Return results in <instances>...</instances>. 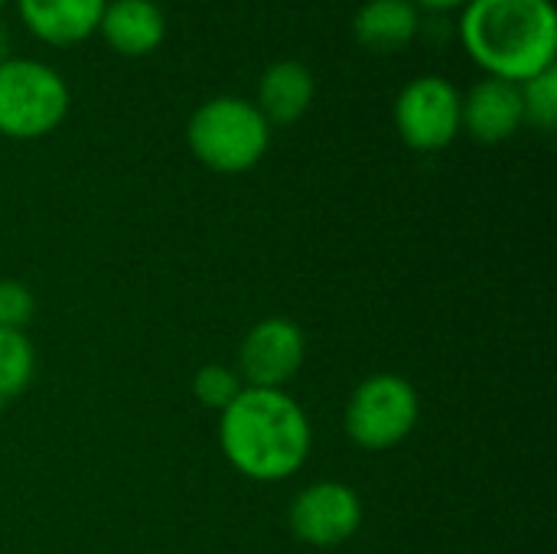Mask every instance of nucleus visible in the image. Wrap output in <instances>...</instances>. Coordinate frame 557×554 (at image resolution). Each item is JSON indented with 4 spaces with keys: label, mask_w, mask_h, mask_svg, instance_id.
<instances>
[{
    "label": "nucleus",
    "mask_w": 557,
    "mask_h": 554,
    "mask_svg": "<svg viewBox=\"0 0 557 554\" xmlns=\"http://www.w3.org/2000/svg\"><path fill=\"white\" fill-rule=\"evenodd\" d=\"M418 418H421L418 389L395 372H375L352 389L343 424L356 447L379 454L408 441L411 431L418 428Z\"/></svg>",
    "instance_id": "nucleus-5"
},
{
    "label": "nucleus",
    "mask_w": 557,
    "mask_h": 554,
    "mask_svg": "<svg viewBox=\"0 0 557 554\" xmlns=\"http://www.w3.org/2000/svg\"><path fill=\"white\" fill-rule=\"evenodd\" d=\"M245 382L235 372V366H222V362H209L193 376V395L199 405L212 408V411H225L238 395H242Z\"/></svg>",
    "instance_id": "nucleus-15"
},
{
    "label": "nucleus",
    "mask_w": 557,
    "mask_h": 554,
    "mask_svg": "<svg viewBox=\"0 0 557 554\" xmlns=\"http://www.w3.org/2000/svg\"><path fill=\"white\" fill-rule=\"evenodd\" d=\"M219 447L235 473L255 483H284L310 457L313 424L287 389H242L219 415Z\"/></svg>",
    "instance_id": "nucleus-1"
},
{
    "label": "nucleus",
    "mask_w": 557,
    "mask_h": 554,
    "mask_svg": "<svg viewBox=\"0 0 557 554\" xmlns=\"http://www.w3.org/2000/svg\"><path fill=\"white\" fill-rule=\"evenodd\" d=\"M522 88V108H525V124L539 131H555L557 124V65L545 69L542 75L529 78L519 85Z\"/></svg>",
    "instance_id": "nucleus-16"
},
{
    "label": "nucleus",
    "mask_w": 557,
    "mask_h": 554,
    "mask_svg": "<svg viewBox=\"0 0 557 554\" xmlns=\"http://www.w3.org/2000/svg\"><path fill=\"white\" fill-rule=\"evenodd\" d=\"M460 88L444 75H418L395 98V127L418 153H437L460 134Z\"/></svg>",
    "instance_id": "nucleus-6"
},
{
    "label": "nucleus",
    "mask_w": 557,
    "mask_h": 554,
    "mask_svg": "<svg viewBox=\"0 0 557 554\" xmlns=\"http://www.w3.org/2000/svg\"><path fill=\"white\" fill-rule=\"evenodd\" d=\"M3 405H7V398H0V418H3Z\"/></svg>",
    "instance_id": "nucleus-20"
},
{
    "label": "nucleus",
    "mask_w": 557,
    "mask_h": 554,
    "mask_svg": "<svg viewBox=\"0 0 557 554\" xmlns=\"http://www.w3.org/2000/svg\"><path fill=\"white\" fill-rule=\"evenodd\" d=\"M36 379V349L26 330L0 327V398H16Z\"/></svg>",
    "instance_id": "nucleus-14"
},
{
    "label": "nucleus",
    "mask_w": 557,
    "mask_h": 554,
    "mask_svg": "<svg viewBox=\"0 0 557 554\" xmlns=\"http://www.w3.org/2000/svg\"><path fill=\"white\" fill-rule=\"evenodd\" d=\"M186 144L193 157L212 173H248L255 170L271 147V124L255 108V101L238 95H219L202 101L189 124Z\"/></svg>",
    "instance_id": "nucleus-3"
},
{
    "label": "nucleus",
    "mask_w": 557,
    "mask_h": 554,
    "mask_svg": "<svg viewBox=\"0 0 557 554\" xmlns=\"http://www.w3.org/2000/svg\"><path fill=\"white\" fill-rule=\"evenodd\" d=\"M3 42H7V36H3V29H0V62H3V59H10V49H7Z\"/></svg>",
    "instance_id": "nucleus-19"
},
{
    "label": "nucleus",
    "mask_w": 557,
    "mask_h": 554,
    "mask_svg": "<svg viewBox=\"0 0 557 554\" xmlns=\"http://www.w3.org/2000/svg\"><path fill=\"white\" fill-rule=\"evenodd\" d=\"M418 10L424 7V10H437V13H444V10H463L470 0H411Z\"/></svg>",
    "instance_id": "nucleus-18"
},
{
    "label": "nucleus",
    "mask_w": 557,
    "mask_h": 554,
    "mask_svg": "<svg viewBox=\"0 0 557 554\" xmlns=\"http://www.w3.org/2000/svg\"><path fill=\"white\" fill-rule=\"evenodd\" d=\"M23 26L46 46H78L98 33L108 0H13Z\"/></svg>",
    "instance_id": "nucleus-10"
},
{
    "label": "nucleus",
    "mask_w": 557,
    "mask_h": 554,
    "mask_svg": "<svg viewBox=\"0 0 557 554\" xmlns=\"http://www.w3.org/2000/svg\"><path fill=\"white\" fill-rule=\"evenodd\" d=\"M457 29L467 56L490 78L522 85L557 62L552 0H470Z\"/></svg>",
    "instance_id": "nucleus-2"
},
{
    "label": "nucleus",
    "mask_w": 557,
    "mask_h": 554,
    "mask_svg": "<svg viewBox=\"0 0 557 554\" xmlns=\"http://www.w3.org/2000/svg\"><path fill=\"white\" fill-rule=\"evenodd\" d=\"M36 313V297L23 281L3 278L0 281V327L23 330Z\"/></svg>",
    "instance_id": "nucleus-17"
},
{
    "label": "nucleus",
    "mask_w": 557,
    "mask_h": 554,
    "mask_svg": "<svg viewBox=\"0 0 557 554\" xmlns=\"http://www.w3.org/2000/svg\"><path fill=\"white\" fill-rule=\"evenodd\" d=\"M3 7H7V0H0V10H3Z\"/></svg>",
    "instance_id": "nucleus-21"
},
{
    "label": "nucleus",
    "mask_w": 557,
    "mask_h": 554,
    "mask_svg": "<svg viewBox=\"0 0 557 554\" xmlns=\"http://www.w3.org/2000/svg\"><path fill=\"white\" fill-rule=\"evenodd\" d=\"M307 359V336L287 317L258 320L238 343L235 372L248 389H284Z\"/></svg>",
    "instance_id": "nucleus-7"
},
{
    "label": "nucleus",
    "mask_w": 557,
    "mask_h": 554,
    "mask_svg": "<svg viewBox=\"0 0 557 554\" xmlns=\"http://www.w3.org/2000/svg\"><path fill=\"white\" fill-rule=\"evenodd\" d=\"M69 82L46 62L10 56L0 62V134L39 140L69 118Z\"/></svg>",
    "instance_id": "nucleus-4"
},
{
    "label": "nucleus",
    "mask_w": 557,
    "mask_h": 554,
    "mask_svg": "<svg viewBox=\"0 0 557 554\" xmlns=\"http://www.w3.org/2000/svg\"><path fill=\"white\" fill-rule=\"evenodd\" d=\"M525 127L522 88L516 82L483 75L460 95V131L480 144H503Z\"/></svg>",
    "instance_id": "nucleus-9"
},
{
    "label": "nucleus",
    "mask_w": 557,
    "mask_h": 554,
    "mask_svg": "<svg viewBox=\"0 0 557 554\" xmlns=\"http://www.w3.org/2000/svg\"><path fill=\"white\" fill-rule=\"evenodd\" d=\"M421 10L411 0H366L352 16V36L369 52H398L414 42Z\"/></svg>",
    "instance_id": "nucleus-13"
},
{
    "label": "nucleus",
    "mask_w": 557,
    "mask_h": 554,
    "mask_svg": "<svg viewBox=\"0 0 557 554\" xmlns=\"http://www.w3.org/2000/svg\"><path fill=\"white\" fill-rule=\"evenodd\" d=\"M98 33L121 56H150L166 39V16L153 0H108Z\"/></svg>",
    "instance_id": "nucleus-11"
},
{
    "label": "nucleus",
    "mask_w": 557,
    "mask_h": 554,
    "mask_svg": "<svg viewBox=\"0 0 557 554\" xmlns=\"http://www.w3.org/2000/svg\"><path fill=\"white\" fill-rule=\"evenodd\" d=\"M317 98L313 72L297 59L271 62L258 78V98L255 108L264 114V121L274 124H294L300 121Z\"/></svg>",
    "instance_id": "nucleus-12"
},
{
    "label": "nucleus",
    "mask_w": 557,
    "mask_h": 554,
    "mask_svg": "<svg viewBox=\"0 0 557 554\" xmlns=\"http://www.w3.org/2000/svg\"><path fill=\"white\" fill-rule=\"evenodd\" d=\"M290 532L310 549H336L349 542L362 526V500L339 480H320L304 487L287 509Z\"/></svg>",
    "instance_id": "nucleus-8"
}]
</instances>
